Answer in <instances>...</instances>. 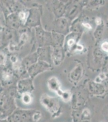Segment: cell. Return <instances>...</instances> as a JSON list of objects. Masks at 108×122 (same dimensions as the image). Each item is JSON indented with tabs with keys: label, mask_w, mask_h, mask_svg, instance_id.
I'll return each instance as SVG.
<instances>
[{
	"label": "cell",
	"mask_w": 108,
	"mask_h": 122,
	"mask_svg": "<svg viewBox=\"0 0 108 122\" xmlns=\"http://www.w3.org/2000/svg\"><path fill=\"white\" fill-rule=\"evenodd\" d=\"M48 86L52 90L57 91L58 93L60 92V85L58 81L55 78H52L48 81Z\"/></svg>",
	"instance_id": "277c9868"
},
{
	"label": "cell",
	"mask_w": 108,
	"mask_h": 122,
	"mask_svg": "<svg viewBox=\"0 0 108 122\" xmlns=\"http://www.w3.org/2000/svg\"><path fill=\"white\" fill-rule=\"evenodd\" d=\"M96 23L98 25H100L101 23V20L100 18H97L96 20Z\"/></svg>",
	"instance_id": "4fadbf2b"
},
{
	"label": "cell",
	"mask_w": 108,
	"mask_h": 122,
	"mask_svg": "<svg viewBox=\"0 0 108 122\" xmlns=\"http://www.w3.org/2000/svg\"><path fill=\"white\" fill-rule=\"evenodd\" d=\"M7 120L8 121V122H15L13 117H9L8 119Z\"/></svg>",
	"instance_id": "7c38bea8"
},
{
	"label": "cell",
	"mask_w": 108,
	"mask_h": 122,
	"mask_svg": "<svg viewBox=\"0 0 108 122\" xmlns=\"http://www.w3.org/2000/svg\"><path fill=\"white\" fill-rule=\"evenodd\" d=\"M40 14L36 10L30 11L27 21V25L30 26H35L40 23Z\"/></svg>",
	"instance_id": "7a4b0ae2"
},
{
	"label": "cell",
	"mask_w": 108,
	"mask_h": 122,
	"mask_svg": "<svg viewBox=\"0 0 108 122\" xmlns=\"http://www.w3.org/2000/svg\"><path fill=\"white\" fill-rule=\"evenodd\" d=\"M83 25L85 27H86V28H88V29H92V27L90 26V25H89V24H83Z\"/></svg>",
	"instance_id": "8fae6325"
},
{
	"label": "cell",
	"mask_w": 108,
	"mask_h": 122,
	"mask_svg": "<svg viewBox=\"0 0 108 122\" xmlns=\"http://www.w3.org/2000/svg\"><path fill=\"white\" fill-rule=\"evenodd\" d=\"M22 101L25 104H29L32 101L31 96L28 94L26 93L23 94L22 97Z\"/></svg>",
	"instance_id": "8992f818"
},
{
	"label": "cell",
	"mask_w": 108,
	"mask_h": 122,
	"mask_svg": "<svg viewBox=\"0 0 108 122\" xmlns=\"http://www.w3.org/2000/svg\"><path fill=\"white\" fill-rule=\"evenodd\" d=\"M44 64V63L41 62V61L35 63L30 67L28 69L29 74L31 76H34L41 72L46 68L47 67Z\"/></svg>",
	"instance_id": "3957f363"
},
{
	"label": "cell",
	"mask_w": 108,
	"mask_h": 122,
	"mask_svg": "<svg viewBox=\"0 0 108 122\" xmlns=\"http://www.w3.org/2000/svg\"><path fill=\"white\" fill-rule=\"evenodd\" d=\"M7 21L10 26L16 28L19 25V17L16 14H12L9 17Z\"/></svg>",
	"instance_id": "5b68a950"
},
{
	"label": "cell",
	"mask_w": 108,
	"mask_h": 122,
	"mask_svg": "<svg viewBox=\"0 0 108 122\" xmlns=\"http://www.w3.org/2000/svg\"><path fill=\"white\" fill-rule=\"evenodd\" d=\"M75 43V41L73 39H71L69 40H68L67 42V44L69 46H71L74 44Z\"/></svg>",
	"instance_id": "30bf717a"
},
{
	"label": "cell",
	"mask_w": 108,
	"mask_h": 122,
	"mask_svg": "<svg viewBox=\"0 0 108 122\" xmlns=\"http://www.w3.org/2000/svg\"><path fill=\"white\" fill-rule=\"evenodd\" d=\"M0 122H8L7 120H0Z\"/></svg>",
	"instance_id": "5bb4252c"
},
{
	"label": "cell",
	"mask_w": 108,
	"mask_h": 122,
	"mask_svg": "<svg viewBox=\"0 0 108 122\" xmlns=\"http://www.w3.org/2000/svg\"><path fill=\"white\" fill-rule=\"evenodd\" d=\"M101 48L104 51L108 52V42H104L101 45Z\"/></svg>",
	"instance_id": "ba28073f"
},
{
	"label": "cell",
	"mask_w": 108,
	"mask_h": 122,
	"mask_svg": "<svg viewBox=\"0 0 108 122\" xmlns=\"http://www.w3.org/2000/svg\"><path fill=\"white\" fill-rule=\"evenodd\" d=\"M37 58L36 56L35 57H32V56H30V57H28V59H27V60H25V66H29V65H30L31 64H33V62L34 61V60H36V59Z\"/></svg>",
	"instance_id": "52a82bcc"
},
{
	"label": "cell",
	"mask_w": 108,
	"mask_h": 122,
	"mask_svg": "<svg viewBox=\"0 0 108 122\" xmlns=\"http://www.w3.org/2000/svg\"><path fill=\"white\" fill-rule=\"evenodd\" d=\"M18 16L19 17V19L21 20H24L26 18V13L23 12H21L19 13Z\"/></svg>",
	"instance_id": "9c48e42d"
},
{
	"label": "cell",
	"mask_w": 108,
	"mask_h": 122,
	"mask_svg": "<svg viewBox=\"0 0 108 122\" xmlns=\"http://www.w3.org/2000/svg\"><path fill=\"white\" fill-rule=\"evenodd\" d=\"M42 103L51 112H56L59 108V104L56 100L48 97H44L42 99Z\"/></svg>",
	"instance_id": "6da1fadb"
}]
</instances>
